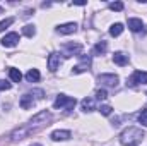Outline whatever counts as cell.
I'll return each instance as SVG.
<instances>
[{
	"instance_id": "obj_13",
	"label": "cell",
	"mask_w": 147,
	"mask_h": 146,
	"mask_svg": "<svg viewBox=\"0 0 147 146\" xmlns=\"http://www.w3.org/2000/svg\"><path fill=\"white\" fill-rule=\"evenodd\" d=\"M128 28H130L134 33H139V31H142L144 24H142L140 19H128Z\"/></svg>"
},
{
	"instance_id": "obj_7",
	"label": "cell",
	"mask_w": 147,
	"mask_h": 146,
	"mask_svg": "<svg viewBox=\"0 0 147 146\" xmlns=\"http://www.w3.org/2000/svg\"><path fill=\"white\" fill-rule=\"evenodd\" d=\"M99 83L115 88V86L118 84V76H115V74H101V76H99Z\"/></svg>"
},
{
	"instance_id": "obj_16",
	"label": "cell",
	"mask_w": 147,
	"mask_h": 146,
	"mask_svg": "<svg viewBox=\"0 0 147 146\" xmlns=\"http://www.w3.org/2000/svg\"><path fill=\"white\" fill-rule=\"evenodd\" d=\"M26 79H28V81H31V83L39 81V71H38V69H29L28 74H26Z\"/></svg>"
},
{
	"instance_id": "obj_3",
	"label": "cell",
	"mask_w": 147,
	"mask_h": 146,
	"mask_svg": "<svg viewBox=\"0 0 147 146\" xmlns=\"http://www.w3.org/2000/svg\"><path fill=\"white\" fill-rule=\"evenodd\" d=\"M75 98H72V96H67V95H58L57 96V100H55V103H53V107L55 108H67L70 110L75 107Z\"/></svg>"
},
{
	"instance_id": "obj_14",
	"label": "cell",
	"mask_w": 147,
	"mask_h": 146,
	"mask_svg": "<svg viewBox=\"0 0 147 146\" xmlns=\"http://www.w3.org/2000/svg\"><path fill=\"white\" fill-rule=\"evenodd\" d=\"M89 64H91V60H89V59H87V60L84 59V62H82V64H79V65H75V67H74L72 72H74V74L86 72V71H87V67H89Z\"/></svg>"
},
{
	"instance_id": "obj_18",
	"label": "cell",
	"mask_w": 147,
	"mask_h": 146,
	"mask_svg": "<svg viewBox=\"0 0 147 146\" xmlns=\"http://www.w3.org/2000/svg\"><path fill=\"white\" fill-rule=\"evenodd\" d=\"M9 76H10V79L14 81V83H19L21 79H22V74H21V71L19 69H9Z\"/></svg>"
},
{
	"instance_id": "obj_28",
	"label": "cell",
	"mask_w": 147,
	"mask_h": 146,
	"mask_svg": "<svg viewBox=\"0 0 147 146\" xmlns=\"http://www.w3.org/2000/svg\"><path fill=\"white\" fill-rule=\"evenodd\" d=\"M0 14H2V7H0Z\"/></svg>"
},
{
	"instance_id": "obj_27",
	"label": "cell",
	"mask_w": 147,
	"mask_h": 146,
	"mask_svg": "<svg viewBox=\"0 0 147 146\" xmlns=\"http://www.w3.org/2000/svg\"><path fill=\"white\" fill-rule=\"evenodd\" d=\"M29 146H41V145H29Z\"/></svg>"
},
{
	"instance_id": "obj_21",
	"label": "cell",
	"mask_w": 147,
	"mask_h": 146,
	"mask_svg": "<svg viewBox=\"0 0 147 146\" xmlns=\"http://www.w3.org/2000/svg\"><path fill=\"white\" fill-rule=\"evenodd\" d=\"M139 122H140L144 127H147V107L139 113Z\"/></svg>"
},
{
	"instance_id": "obj_1",
	"label": "cell",
	"mask_w": 147,
	"mask_h": 146,
	"mask_svg": "<svg viewBox=\"0 0 147 146\" xmlns=\"http://www.w3.org/2000/svg\"><path fill=\"white\" fill-rule=\"evenodd\" d=\"M144 139V132L137 127H128L120 134V143L123 146H137L139 143H142Z\"/></svg>"
},
{
	"instance_id": "obj_6",
	"label": "cell",
	"mask_w": 147,
	"mask_h": 146,
	"mask_svg": "<svg viewBox=\"0 0 147 146\" xmlns=\"http://www.w3.org/2000/svg\"><path fill=\"white\" fill-rule=\"evenodd\" d=\"M50 112H46V110H43V112H39V113H36L33 119H31V124H36V126H45L48 120H50Z\"/></svg>"
},
{
	"instance_id": "obj_25",
	"label": "cell",
	"mask_w": 147,
	"mask_h": 146,
	"mask_svg": "<svg viewBox=\"0 0 147 146\" xmlns=\"http://www.w3.org/2000/svg\"><path fill=\"white\" fill-rule=\"evenodd\" d=\"M111 107L110 105H103V107H101V108H99V112H101V113H103V115H110L111 113Z\"/></svg>"
},
{
	"instance_id": "obj_15",
	"label": "cell",
	"mask_w": 147,
	"mask_h": 146,
	"mask_svg": "<svg viewBox=\"0 0 147 146\" xmlns=\"http://www.w3.org/2000/svg\"><path fill=\"white\" fill-rule=\"evenodd\" d=\"M80 105H82L84 112H91V110H94V100L92 98H84Z\"/></svg>"
},
{
	"instance_id": "obj_12",
	"label": "cell",
	"mask_w": 147,
	"mask_h": 146,
	"mask_svg": "<svg viewBox=\"0 0 147 146\" xmlns=\"http://www.w3.org/2000/svg\"><path fill=\"white\" fill-rule=\"evenodd\" d=\"M70 138V131H53L51 132V139L53 141H65Z\"/></svg>"
},
{
	"instance_id": "obj_17",
	"label": "cell",
	"mask_w": 147,
	"mask_h": 146,
	"mask_svg": "<svg viewBox=\"0 0 147 146\" xmlns=\"http://www.w3.org/2000/svg\"><path fill=\"white\" fill-rule=\"evenodd\" d=\"M123 33V24H120V23H116V24H113L110 28V35L111 36H120Z\"/></svg>"
},
{
	"instance_id": "obj_24",
	"label": "cell",
	"mask_w": 147,
	"mask_h": 146,
	"mask_svg": "<svg viewBox=\"0 0 147 146\" xmlns=\"http://www.w3.org/2000/svg\"><path fill=\"white\" fill-rule=\"evenodd\" d=\"M96 96H98V100H106L108 98V93H106V89H98Z\"/></svg>"
},
{
	"instance_id": "obj_19",
	"label": "cell",
	"mask_w": 147,
	"mask_h": 146,
	"mask_svg": "<svg viewBox=\"0 0 147 146\" xmlns=\"http://www.w3.org/2000/svg\"><path fill=\"white\" fill-rule=\"evenodd\" d=\"M22 33H24L28 38H33L34 35H36V29H34V26L28 24V26H24V28H22Z\"/></svg>"
},
{
	"instance_id": "obj_10",
	"label": "cell",
	"mask_w": 147,
	"mask_h": 146,
	"mask_svg": "<svg viewBox=\"0 0 147 146\" xmlns=\"http://www.w3.org/2000/svg\"><path fill=\"white\" fill-rule=\"evenodd\" d=\"M58 65H60V53L53 52V53L48 57V69H50L51 72H55V71L58 69Z\"/></svg>"
},
{
	"instance_id": "obj_20",
	"label": "cell",
	"mask_w": 147,
	"mask_h": 146,
	"mask_svg": "<svg viewBox=\"0 0 147 146\" xmlns=\"http://www.w3.org/2000/svg\"><path fill=\"white\" fill-rule=\"evenodd\" d=\"M106 48H108L106 41H99V43L94 46V52H96V53H105V52H106Z\"/></svg>"
},
{
	"instance_id": "obj_11",
	"label": "cell",
	"mask_w": 147,
	"mask_h": 146,
	"mask_svg": "<svg viewBox=\"0 0 147 146\" xmlns=\"http://www.w3.org/2000/svg\"><path fill=\"white\" fill-rule=\"evenodd\" d=\"M113 62L118 64V65H127L128 64V55L123 53V52H116V53H113Z\"/></svg>"
},
{
	"instance_id": "obj_22",
	"label": "cell",
	"mask_w": 147,
	"mask_h": 146,
	"mask_svg": "<svg viewBox=\"0 0 147 146\" xmlns=\"http://www.w3.org/2000/svg\"><path fill=\"white\" fill-rule=\"evenodd\" d=\"M12 23H14V17H9V19H3V21L0 23V33H2V31H3L5 28H9V26H10Z\"/></svg>"
},
{
	"instance_id": "obj_9",
	"label": "cell",
	"mask_w": 147,
	"mask_h": 146,
	"mask_svg": "<svg viewBox=\"0 0 147 146\" xmlns=\"http://www.w3.org/2000/svg\"><path fill=\"white\" fill-rule=\"evenodd\" d=\"M63 50H65V57H70V55H79L80 52H82V45H79V43H67L65 46H63Z\"/></svg>"
},
{
	"instance_id": "obj_4",
	"label": "cell",
	"mask_w": 147,
	"mask_h": 146,
	"mask_svg": "<svg viewBox=\"0 0 147 146\" xmlns=\"http://www.w3.org/2000/svg\"><path fill=\"white\" fill-rule=\"evenodd\" d=\"M130 86H137V84H147V72H142V71H135L128 77L127 81Z\"/></svg>"
},
{
	"instance_id": "obj_8",
	"label": "cell",
	"mask_w": 147,
	"mask_h": 146,
	"mask_svg": "<svg viewBox=\"0 0 147 146\" xmlns=\"http://www.w3.org/2000/svg\"><path fill=\"white\" fill-rule=\"evenodd\" d=\"M57 31L60 33V35H72L77 31V24L75 23H65V24H60L58 28H57Z\"/></svg>"
},
{
	"instance_id": "obj_5",
	"label": "cell",
	"mask_w": 147,
	"mask_h": 146,
	"mask_svg": "<svg viewBox=\"0 0 147 146\" xmlns=\"http://www.w3.org/2000/svg\"><path fill=\"white\" fill-rule=\"evenodd\" d=\"M17 41H19V35H17V33H9V35H5V36L0 40L2 46H5V48L16 46V45H17Z\"/></svg>"
},
{
	"instance_id": "obj_26",
	"label": "cell",
	"mask_w": 147,
	"mask_h": 146,
	"mask_svg": "<svg viewBox=\"0 0 147 146\" xmlns=\"http://www.w3.org/2000/svg\"><path fill=\"white\" fill-rule=\"evenodd\" d=\"M2 89H10V83H5V81L0 79V91Z\"/></svg>"
},
{
	"instance_id": "obj_23",
	"label": "cell",
	"mask_w": 147,
	"mask_h": 146,
	"mask_svg": "<svg viewBox=\"0 0 147 146\" xmlns=\"http://www.w3.org/2000/svg\"><path fill=\"white\" fill-rule=\"evenodd\" d=\"M110 9L120 12V10H123V3H121V2H113V3H110Z\"/></svg>"
},
{
	"instance_id": "obj_2",
	"label": "cell",
	"mask_w": 147,
	"mask_h": 146,
	"mask_svg": "<svg viewBox=\"0 0 147 146\" xmlns=\"http://www.w3.org/2000/svg\"><path fill=\"white\" fill-rule=\"evenodd\" d=\"M45 96V91L43 89H33L29 93H26L24 96H21V107L22 108H31L34 105L36 100H41Z\"/></svg>"
}]
</instances>
